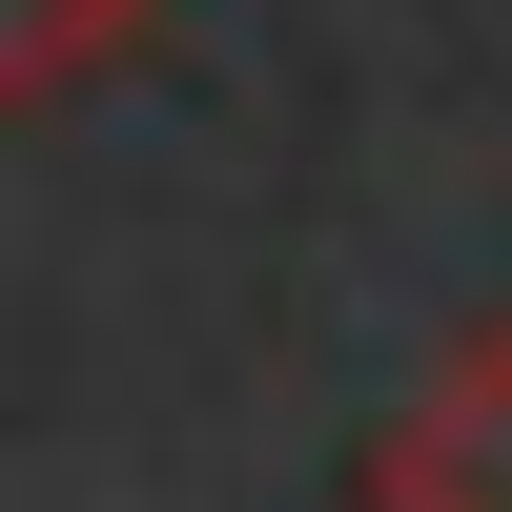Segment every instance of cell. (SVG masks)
<instances>
[{
  "mask_svg": "<svg viewBox=\"0 0 512 512\" xmlns=\"http://www.w3.org/2000/svg\"><path fill=\"white\" fill-rule=\"evenodd\" d=\"M369 512H512V308L451 328L431 390L369 431Z\"/></svg>",
  "mask_w": 512,
  "mask_h": 512,
  "instance_id": "6da1fadb",
  "label": "cell"
},
{
  "mask_svg": "<svg viewBox=\"0 0 512 512\" xmlns=\"http://www.w3.org/2000/svg\"><path fill=\"white\" fill-rule=\"evenodd\" d=\"M144 41H164V0H0V103L62 123V103H103Z\"/></svg>",
  "mask_w": 512,
  "mask_h": 512,
  "instance_id": "7a4b0ae2",
  "label": "cell"
}]
</instances>
